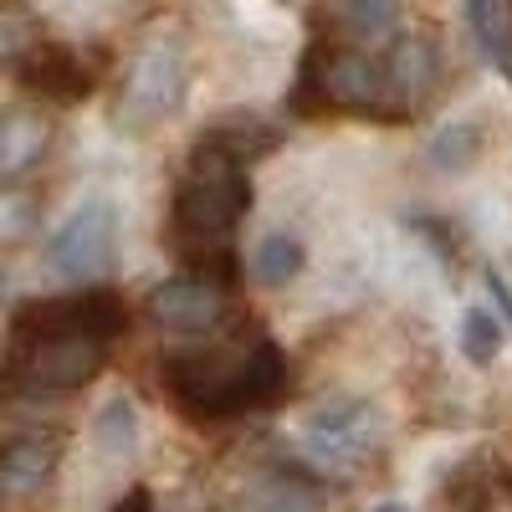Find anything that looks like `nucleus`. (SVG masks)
Instances as JSON below:
<instances>
[{
    "mask_svg": "<svg viewBox=\"0 0 512 512\" xmlns=\"http://www.w3.org/2000/svg\"><path fill=\"white\" fill-rule=\"evenodd\" d=\"M159 374L190 415L216 420V415H236V410L277 400L282 379H287V359L272 338H256V344L246 354H236L231 364L216 359V354H175Z\"/></svg>",
    "mask_w": 512,
    "mask_h": 512,
    "instance_id": "1",
    "label": "nucleus"
},
{
    "mask_svg": "<svg viewBox=\"0 0 512 512\" xmlns=\"http://www.w3.org/2000/svg\"><path fill=\"white\" fill-rule=\"evenodd\" d=\"M123 328H128L123 297H113L108 287H82V292L21 308L11 323V338H98V344H108Z\"/></svg>",
    "mask_w": 512,
    "mask_h": 512,
    "instance_id": "2",
    "label": "nucleus"
},
{
    "mask_svg": "<svg viewBox=\"0 0 512 512\" xmlns=\"http://www.w3.org/2000/svg\"><path fill=\"white\" fill-rule=\"evenodd\" d=\"M103 369L98 338H11V384L26 395H62Z\"/></svg>",
    "mask_w": 512,
    "mask_h": 512,
    "instance_id": "3",
    "label": "nucleus"
},
{
    "mask_svg": "<svg viewBox=\"0 0 512 512\" xmlns=\"http://www.w3.org/2000/svg\"><path fill=\"white\" fill-rule=\"evenodd\" d=\"M113 241H118V216L108 200H82L72 216L52 231L47 241V262L62 277H93L113 262Z\"/></svg>",
    "mask_w": 512,
    "mask_h": 512,
    "instance_id": "4",
    "label": "nucleus"
},
{
    "mask_svg": "<svg viewBox=\"0 0 512 512\" xmlns=\"http://www.w3.org/2000/svg\"><path fill=\"white\" fill-rule=\"evenodd\" d=\"M318 93H323V103L354 108V113L395 103L390 67H384L379 57H364V52H328L323 67H318Z\"/></svg>",
    "mask_w": 512,
    "mask_h": 512,
    "instance_id": "5",
    "label": "nucleus"
},
{
    "mask_svg": "<svg viewBox=\"0 0 512 512\" xmlns=\"http://www.w3.org/2000/svg\"><path fill=\"white\" fill-rule=\"evenodd\" d=\"M369 451V405L364 400H333L323 410H313L308 420V456L328 472L349 466Z\"/></svg>",
    "mask_w": 512,
    "mask_h": 512,
    "instance_id": "6",
    "label": "nucleus"
},
{
    "mask_svg": "<svg viewBox=\"0 0 512 512\" xmlns=\"http://www.w3.org/2000/svg\"><path fill=\"white\" fill-rule=\"evenodd\" d=\"M221 287L216 282H205V277H175V282H164L154 297H149V313L164 323V328H175V333H200L210 323H221Z\"/></svg>",
    "mask_w": 512,
    "mask_h": 512,
    "instance_id": "7",
    "label": "nucleus"
},
{
    "mask_svg": "<svg viewBox=\"0 0 512 512\" xmlns=\"http://www.w3.org/2000/svg\"><path fill=\"white\" fill-rule=\"evenodd\" d=\"M21 82H26L31 93L57 98V103H72V98H82V93L93 88V77H88V67H82V57L67 52V47H36L21 62Z\"/></svg>",
    "mask_w": 512,
    "mask_h": 512,
    "instance_id": "8",
    "label": "nucleus"
},
{
    "mask_svg": "<svg viewBox=\"0 0 512 512\" xmlns=\"http://www.w3.org/2000/svg\"><path fill=\"white\" fill-rule=\"evenodd\" d=\"M384 67H390L395 103L425 98V93H431V82H436V52H431V41H400V47L384 57Z\"/></svg>",
    "mask_w": 512,
    "mask_h": 512,
    "instance_id": "9",
    "label": "nucleus"
},
{
    "mask_svg": "<svg viewBox=\"0 0 512 512\" xmlns=\"http://www.w3.org/2000/svg\"><path fill=\"white\" fill-rule=\"evenodd\" d=\"M466 21H472L477 47L512 77V6L507 0H466Z\"/></svg>",
    "mask_w": 512,
    "mask_h": 512,
    "instance_id": "10",
    "label": "nucleus"
},
{
    "mask_svg": "<svg viewBox=\"0 0 512 512\" xmlns=\"http://www.w3.org/2000/svg\"><path fill=\"white\" fill-rule=\"evenodd\" d=\"M52 461H57V441H41V431L21 436L11 451H6V492H36L41 482H47L52 472Z\"/></svg>",
    "mask_w": 512,
    "mask_h": 512,
    "instance_id": "11",
    "label": "nucleus"
},
{
    "mask_svg": "<svg viewBox=\"0 0 512 512\" xmlns=\"http://www.w3.org/2000/svg\"><path fill=\"white\" fill-rule=\"evenodd\" d=\"M251 272H256V282H262V287H282V282H292L297 272H303V241L287 236V231H272L262 246H256Z\"/></svg>",
    "mask_w": 512,
    "mask_h": 512,
    "instance_id": "12",
    "label": "nucleus"
},
{
    "mask_svg": "<svg viewBox=\"0 0 512 512\" xmlns=\"http://www.w3.org/2000/svg\"><path fill=\"white\" fill-rule=\"evenodd\" d=\"M93 436H98V446H103L108 456L134 451V436H139V410H134V400L113 395V400L98 410V420H93Z\"/></svg>",
    "mask_w": 512,
    "mask_h": 512,
    "instance_id": "13",
    "label": "nucleus"
},
{
    "mask_svg": "<svg viewBox=\"0 0 512 512\" xmlns=\"http://www.w3.org/2000/svg\"><path fill=\"white\" fill-rule=\"evenodd\" d=\"M461 349H466V359H472V364H492L497 359L502 328H497V318L487 308H466V318H461Z\"/></svg>",
    "mask_w": 512,
    "mask_h": 512,
    "instance_id": "14",
    "label": "nucleus"
},
{
    "mask_svg": "<svg viewBox=\"0 0 512 512\" xmlns=\"http://www.w3.org/2000/svg\"><path fill=\"white\" fill-rule=\"evenodd\" d=\"M395 0H349V21H354V31H364V36H379V31H390L395 26Z\"/></svg>",
    "mask_w": 512,
    "mask_h": 512,
    "instance_id": "15",
    "label": "nucleus"
},
{
    "mask_svg": "<svg viewBox=\"0 0 512 512\" xmlns=\"http://www.w3.org/2000/svg\"><path fill=\"white\" fill-rule=\"evenodd\" d=\"M487 292L497 297V313H502V318L512 323V292L502 287V277H497V272H487Z\"/></svg>",
    "mask_w": 512,
    "mask_h": 512,
    "instance_id": "16",
    "label": "nucleus"
},
{
    "mask_svg": "<svg viewBox=\"0 0 512 512\" xmlns=\"http://www.w3.org/2000/svg\"><path fill=\"white\" fill-rule=\"evenodd\" d=\"M113 512H154V502H149V492H128Z\"/></svg>",
    "mask_w": 512,
    "mask_h": 512,
    "instance_id": "17",
    "label": "nucleus"
},
{
    "mask_svg": "<svg viewBox=\"0 0 512 512\" xmlns=\"http://www.w3.org/2000/svg\"><path fill=\"white\" fill-rule=\"evenodd\" d=\"M379 512H400V507H379Z\"/></svg>",
    "mask_w": 512,
    "mask_h": 512,
    "instance_id": "18",
    "label": "nucleus"
}]
</instances>
